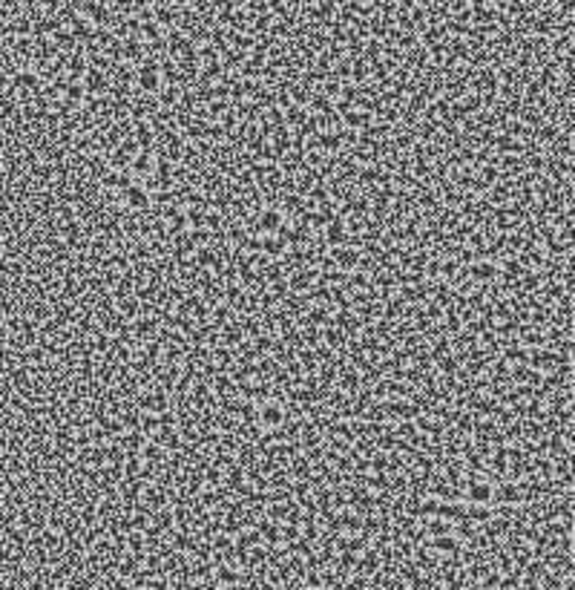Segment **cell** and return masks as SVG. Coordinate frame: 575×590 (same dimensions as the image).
Here are the masks:
<instances>
[{
    "instance_id": "4",
    "label": "cell",
    "mask_w": 575,
    "mask_h": 590,
    "mask_svg": "<svg viewBox=\"0 0 575 590\" xmlns=\"http://www.w3.org/2000/svg\"><path fill=\"white\" fill-rule=\"evenodd\" d=\"M124 205H127V211H132V214H147L150 211V205H152V196H150V190L144 187V184H139V182H132L124 193L118 196Z\"/></svg>"
},
{
    "instance_id": "12",
    "label": "cell",
    "mask_w": 575,
    "mask_h": 590,
    "mask_svg": "<svg viewBox=\"0 0 575 590\" xmlns=\"http://www.w3.org/2000/svg\"><path fill=\"white\" fill-rule=\"evenodd\" d=\"M317 274L319 271H297L291 279H288V288H294V291H311V285L317 282Z\"/></svg>"
},
{
    "instance_id": "3",
    "label": "cell",
    "mask_w": 575,
    "mask_h": 590,
    "mask_svg": "<svg viewBox=\"0 0 575 590\" xmlns=\"http://www.w3.org/2000/svg\"><path fill=\"white\" fill-rule=\"evenodd\" d=\"M136 84L144 95H156L161 87H164V75H161V67L159 61H152V58H144L136 69Z\"/></svg>"
},
{
    "instance_id": "5",
    "label": "cell",
    "mask_w": 575,
    "mask_h": 590,
    "mask_svg": "<svg viewBox=\"0 0 575 590\" xmlns=\"http://www.w3.org/2000/svg\"><path fill=\"white\" fill-rule=\"evenodd\" d=\"M495 504H501V507H518L524 501V489H521V481H497L495 484V496H492Z\"/></svg>"
},
{
    "instance_id": "7",
    "label": "cell",
    "mask_w": 575,
    "mask_h": 590,
    "mask_svg": "<svg viewBox=\"0 0 575 590\" xmlns=\"http://www.w3.org/2000/svg\"><path fill=\"white\" fill-rule=\"evenodd\" d=\"M115 444H118L127 455H141L144 449H147V437L139 432V429H130V432H121L118 437H115Z\"/></svg>"
},
{
    "instance_id": "1",
    "label": "cell",
    "mask_w": 575,
    "mask_h": 590,
    "mask_svg": "<svg viewBox=\"0 0 575 590\" xmlns=\"http://www.w3.org/2000/svg\"><path fill=\"white\" fill-rule=\"evenodd\" d=\"M285 417H288V406L276 397H265V401L254 404V424L256 429L265 432H279L285 426Z\"/></svg>"
},
{
    "instance_id": "13",
    "label": "cell",
    "mask_w": 575,
    "mask_h": 590,
    "mask_svg": "<svg viewBox=\"0 0 575 590\" xmlns=\"http://www.w3.org/2000/svg\"><path fill=\"white\" fill-rule=\"evenodd\" d=\"M259 225L265 231H276V227H282V214L274 211V207H267V211H262V216H259Z\"/></svg>"
},
{
    "instance_id": "9",
    "label": "cell",
    "mask_w": 575,
    "mask_h": 590,
    "mask_svg": "<svg viewBox=\"0 0 575 590\" xmlns=\"http://www.w3.org/2000/svg\"><path fill=\"white\" fill-rule=\"evenodd\" d=\"M360 257H362V251L348 248V245H342V248H337V251H334V268H337V271H357Z\"/></svg>"
},
{
    "instance_id": "2",
    "label": "cell",
    "mask_w": 575,
    "mask_h": 590,
    "mask_svg": "<svg viewBox=\"0 0 575 590\" xmlns=\"http://www.w3.org/2000/svg\"><path fill=\"white\" fill-rule=\"evenodd\" d=\"M460 496L466 498L463 504H484V507H489L492 496H495V481L484 478V475H469V478L463 481V487H460Z\"/></svg>"
},
{
    "instance_id": "8",
    "label": "cell",
    "mask_w": 575,
    "mask_h": 590,
    "mask_svg": "<svg viewBox=\"0 0 575 590\" xmlns=\"http://www.w3.org/2000/svg\"><path fill=\"white\" fill-rule=\"evenodd\" d=\"M322 231H325V242L337 245V248H342L345 239H348V225H345V219H337V216L325 222Z\"/></svg>"
},
{
    "instance_id": "11",
    "label": "cell",
    "mask_w": 575,
    "mask_h": 590,
    "mask_svg": "<svg viewBox=\"0 0 575 590\" xmlns=\"http://www.w3.org/2000/svg\"><path fill=\"white\" fill-rule=\"evenodd\" d=\"M15 41L12 32V17H6V12H0V61H9V46Z\"/></svg>"
},
{
    "instance_id": "10",
    "label": "cell",
    "mask_w": 575,
    "mask_h": 590,
    "mask_svg": "<svg viewBox=\"0 0 575 590\" xmlns=\"http://www.w3.org/2000/svg\"><path fill=\"white\" fill-rule=\"evenodd\" d=\"M342 121H345V127L348 130H366L371 121H374V116L369 110H360V107H345V112H342Z\"/></svg>"
},
{
    "instance_id": "6",
    "label": "cell",
    "mask_w": 575,
    "mask_h": 590,
    "mask_svg": "<svg viewBox=\"0 0 575 590\" xmlns=\"http://www.w3.org/2000/svg\"><path fill=\"white\" fill-rule=\"evenodd\" d=\"M112 311L118 314L124 322H132V320H139L141 317V300L136 294H112Z\"/></svg>"
}]
</instances>
